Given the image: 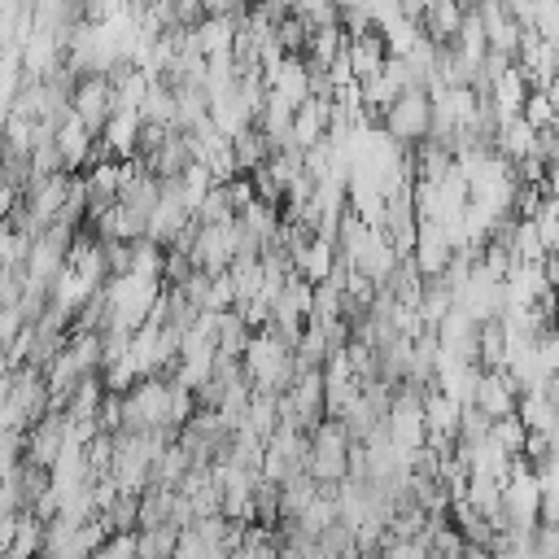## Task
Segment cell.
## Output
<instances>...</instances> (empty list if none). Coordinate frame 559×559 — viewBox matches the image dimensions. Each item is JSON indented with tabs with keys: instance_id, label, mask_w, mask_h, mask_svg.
<instances>
[{
	"instance_id": "1",
	"label": "cell",
	"mask_w": 559,
	"mask_h": 559,
	"mask_svg": "<svg viewBox=\"0 0 559 559\" xmlns=\"http://www.w3.org/2000/svg\"><path fill=\"white\" fill-rule=\"evenodd\" d=\"M48 411H57V402H52V389H48L44 371L31 367V362L9 367L4 371V411H0L4 432H31Z\"/></svg>"
},
{
	"instance_id": "2",
	"label": "cell",
	"mask_w": 559,
	"mask_h": 559,
	"mask_svg": "<svg viewBox=\"0 0 559 559\" xmlns=\"http://www.w3.org/2000/svg\"><path fill=\"white\" fill-rule=\"evenodd\" d=\"M100 288L109 297V319L118 328H127V332H140L153 319V310H157V301L166 293V280H144V275L127 271V275H109Z\"/></svg>"
},
{
	"instance_id": "3",
	"label": "cell",
	"mask_w": 559,
	"mask_h": 559,
	"mask_svg": "<svg viewBox=\"0 0 559 559\" xmlns=\"http://www.w3.org/2000/svg\"><path fill=\"white\" fill-rule=\"evenodd\" d=\"M349 454H354V432L345 428V419L328 415L314 432H310V454H306V472L323 485L336 489L349 476Z\"/></svg>"
},
{
	"instance_id": "4",
	"label": "cell",
	"mask_w": 559,
	"mask_h": 559,
	"mask_svg": "<svg viewBox=\"0 0 559 559\" xmlns=\"http://www.w3.org/2000/svg\"><path fill=\"white\" fill-rule=\"evenodd\" d=\"M245 371L253 380V389H271V393H284L293 380H297V354L293 345H284L271 328H258L249 349H245Z\"/></svg>"
},
{
	"instance_id": "5",
	"label": "cell",
	"mask_w": 559,
	"mask_h": 559,
	"mask_svg": "<svg viewBox=\"0 0 559 559\" xmlns=\"http://www.w3.org/2000/svg\"><path fill=\"white\" fill-rule=\"evenodd\" d=\"M122 406H127V428H135V432L157 428L170 441H179V432L170 424V376H144L140 384H131L122 393Z\"/></svg>"
},
{
	"instance_id": "6",
	"label": "cell",
	"mask_w": 559,
	"mask_h": 559,
	"mask_svg": "<svg viewBox=\"0 0 559 559\" xmlns=\"http://www.w3.org/2000/svg\"><path fill=\"white\" fill-rule=\"evenodd\" d=\"M537 524H542V480H537L533 463L520 454L511 467V480L502 485V524L498 528L533 533Z\"/></svg>"
},
{
	"instance_id": "7",
	"label": "cell",
	"mask_w": 559,
	"mask_h": 559,
	"mask_svg": "<svg viewBox=\"0 0 559 559\" xmlns=\"http://www.w3.org/2000/svg\"><path fill=\"white\" fill-rule=\"evenodd\" d=\"M380 127H384L397 144H406V148H415L419 140H428V135H432V96H428V87H406V92L380 114Z\"/></svg>"
},
{
	"instance_id": "8",
	"label": "cell",
	"mask_w": 559,
	"mask_h": 559,
	"mask_svg": "<svg viewBox=\"0 0 559 559\" xmlns=\"http://www.w3.org/2000/svg\"><path fill=\"white\" fill-rule=\"evenodd\" d=\"M74 114L100 135L105 122L118 114V92H114V79L109 74H79L74 83Z\"/></svg>"
},
{
	"instance_id": "9",
	"label": "cell",
	"mask_w": 559,
	"mask_h": 559,
	"mask_svg": "<svg viewBox=\"0 0 559 559\" xmlns=\"http://www.w3.org/2000/svg\"><path fill=\"white\" fill-rule=\"evenodd\" d=\"M454 240L445 236V227L437 223V218H424L419 223V240H415V253H411V262L419 266V275L424 280H441L445 271H450V262H454Z\"/></svg>"
},
{
	"instance_id": "10",
	"label": "cell",
	"mask_w": 559,
	"mask_h": 559,
	"mask_svg": "<svg viewBox=\"0 0 559 559\" xmlns=\"http://www.w3.org/2000/svg\"><path fill=\"white\" fill-rule=\"evenodd\" d=\"M489 419H502V415H515L520 406V384L511 380V371H480L476 380V397H472Z\"/></svg>"
},
{
	"instance_id": "11",
	"label": "cell",
	"mask_w": 559,
	"mask_h": 559,
	"mask_svg": "<svg viewBox=\"0 0 559 559\" xmlns=\"http://www.w3.org/2000/svg\"><path fill=\"white\" fill-rule=\"evenodd\" d=\"M323 140H332V100L310 96V100L297 105V114H293V135H288V144L314 148V144H323Z\"/></svg>"
},
{
	"instance_id": "12",
	"label": "cell",
	"mask_w": 559,
	"mask_h": 559,
	"mask_svg": "<svg viewBox=\"0 0 559 559\" xmlns=\"http://www.w3.org/2000/svg\"><path fill=\"white\" fill-rule=\"evenodd\" d=\"M463 22H467V0H424L419 26L432 44H454Z\"/></svg>"
},
{
	"instance_id": "13",
	"label": "cell",
	"mask_w": 559,
	"mask_h": 559,
	"mask_svg": "<svg viewBox=\"0 0 559 559\" xmlns=\"http://www.w3.org/2000/svg\"><path fill=\"white\" fill-rule=\"evenodd\" d=\"M266 83L275 96H284L288 105H306L310 100V61L301 52H288L275 70H266Z\"/></svg>"
},
{
	"instance_id": "14",
	"label": "cell",
	"mask_w": 559,
	"mask_h": 559,
	"mask_svg": "<svg viewBox=\"0 0 559 559\" xmlns=\"http://www.w3.org/2000/svg\"><path fill=\"white\" fill-rule=\"evenodd\" d=\"M140 131H144V114H140V109H118V114L105 122L100 140L109 144V153H114L118 162H131V157H140Z\"/></svg>"
},
{
	"instance_id": "15",
	"label": "cell",
	"mask_w": 559,
	"mask_h": 559,
	"mask_svg": "<svg viewBox=\"0 0 559 559\" xmlns=\"http://www.w3.org/2000/svg\"><path fill=\"white\" fill-rule=\"evenodd\" d=\"M44 546H48V520H39L35 511H22L4 542V559H44Z\"/></svg>"
},
{
	"instance_id": "16",
	"label": "cell",
	"mask_w": 559,
	"mask_h": 559,
	"mask_svg": "<svg viewBox=\"0 0 559 559\" xmlns=\"http://www.w3.org/2000/svg\"><path fill=\"white\" fill-rule=\"evenodd\" d=\"M345 52H349V66H354L358 83H362V79H371V74H380V70H384V61L393 57V52H389V44H384V35H380L376 26H371V31L349 35Z\"/></svg>"
},
{
	"instance_id": "17",
	"label": "cell",
	"mask_w": 559,
	"mask_h": 559,
	"mask_svg": "<svg viewBox=\"0 0 559 559\" xmlns=\"http://www.w3.org/2000/svg\"><path fill=\"white\" fill-rule=\"evenodd\" d=\"M537 127L524 118V114H511V118H502V127H498V140H493V148L502 153V157H511L515 166L524 162V157H533L537 153Z\"/></svg>"
},
{
	"instance_id": "18",
	"label": "cell",
	"mask_w": 559,
	"mask_h": 559,
	"mask_svg": "<svg viewBox=\"0 0 559 559\" xmlns=\"http://www.w3.org/2000/svg\"><path fill=\"white\" fill-rule=\"evenodd\" d=\"M336 262H341V249H336V240H328V236H314L297 258H293V271L297 275H306L310 284H323V280H332V271H336Z\"/></svg>"
},
{
	"instance_id": "19",
	"label": "cell",
	"mask_w": 559,
	"mask_h": 559,
	"mask_svg": "<svg viewBox=\"0 0 559 559\" xmlns=\"http://www.w3.org/2000/svg\"><path fill=\"white\" fill-rule=\"evenodd\" d=\"M188 166H197V153H192V140H188V131L179 127L153 157H148V170L157 175V179H179Z\"/></svg>"
},
{
	"instance_id": "20",
	"label": "cell",
	"mask_w": 559,
	"mask_h": 559,
	"mask_svg": "<svg viewBox=\"0 0 559 559\" xmlns=\"http://www.w3.org/2000/svg\"><path fill=\"white\" fill-rule=\"evenodd\" d=\"M528 92H533V83L524 79L520 61H515V66H511V70H507V74H502V79H498V83H493L485 96H489V105H493L502 118H511V114H524V100H528Z\"/></svg>"
},
{
	"instance_id": "21",
	"label": "cell",
	"mask_w": 559,
	"mask_h": 559,
	"mask_svg": "<svg viewBox=\"0 0 559 559\" xmlns=\"http://www.w3.org/2000/svg\"><path fill=\"white\" fill-rule=\"evenodd\" d=\"M83 376H92V371H83V362L74 358V349H70V341H66V349L44 367V380H48V389H52V402H57V411L66 406V397L74 393V384L83 380Z\"/></svg>"
},
{
	"instance_id": "22",
	"label": "cell",
	"mask_w": 559,
	"mask_h": 559,
	"mask_svg": "<svg viewBox=\"0 0 559 559\" xmlns=\"http://www.w3.org/2000/svg\"><path fill=\"white\" fill-rule=\"evenodd\" d=\"M450 520H454V528L463 533L467 546H493V537H498V524H493L485 511H476L467 498L450 502Z\"/></svg>"
},
{
	"instance_id": "23",
	"label": "cell",
	"mask_w": 559,
	"mask_h": 559,
	"mask_svg": "<svg viewBox=\"0 0 559 559\" xmlns=\"http://www.w3.org/2000/svg\"><path fill=\"white\" fill-rule=\"evenodd\" d=\"M345 44H349V31H345L341 22H328V26H314V31H310V44H306L301 57H306L310 66H323V70H328V66L345 52Z\"/></svg>"
},
{
	"instance_id": "24",
	"label": "cell",
	"mask_w": 559,
	"mask_h": 559,
	"mask_svg": "<svg viewBox=\"0 0 559 559\" xmlns=\"http://www.w3.org/2000/svg\"><path fill=\"white\" fill-rule=\"evenodd\" d=\"M253 341V328L240 310H218V354H231V358H245Z\"/></svg>"
},
{
	"instance_id": "25",
	"label": "cell",
	"mask_w": 559,
	"mask_h": 559,
	"mask_svg": "<svg viewBox=\"0 0 559 559\" xmlns=\"http://www.w3.org/2000/svg\"><path fill=\"white\" fill-rule=\"evenodd\" d=\"M293 354H297V367H301V371H310V367H323V362L332 358V341H328V328H323L319 319H310V323H306V332H301V341L293 345Z\"/></svg>"
},
{
	"instance_id": "26",
	"label": "cell",
	"mask_w": 559,
	"mask_h": 559,
	"mask_svg": "<svg viewBox=\"0 0 559 559\" xmlns=\"http://www.w3.org/2000/svg\"><path fill=\"white\" fill-rule=\"evenodd\" d=\"M197 463H192V454L183 450V441H170L157 459H153V485H170V489H179V480L192 472Z\"/></svg>"
},
{
	"instance_id": "27",
	"label": "cell",
	"mask_w": 559,
	"mask_h": 559,
	"mask_svg": "<svg viewBox=\"0 0 559 559\" xmlns=\"http://www.w3.org/2000/svg\"><path fill=\"white\" fill-rule=\"evenodd\" d=\"M515 415H520L528 428H542V432H550V428L559 424V402H550V393H546V389H528V393H520V406H515Z\"/></svg>"
},
{
	"instance_id": "28",
	"label": "cell",
	"mask_w": 559,
	"mask_h": 559,
	"mask_svg": "<svg viewBox=\"0 0 559 559\" xmlns=\"http://www.w3.org/2000/svg\"><path fill=\"white\" fill-rule=\"evenodd\" d=\"M231 148H236V166H240V175H253L258 166H266V162H271V140H266L258 127L240 131V135L231 140Z\"/></svg>"
},
{
	"instance_id": "29",
	"label": "cell",
	"mask_w": 559,
	"mask_h": 559,
	"mask_svg": "<svg viewBox=\"0 0 559 559\" xmlns=\"http://www.w3.org/2000/svg\"><path fill=\"white\" fill-rule=\"evenodd\" d=\"M467 502H472L476 511H485L493 524H502V480L472 472V480H467Z\"/></svg>"
},
{
	"instance_id": "30",
	"label": "cell",
	"mask_w": 559,
	"mask_h": 559,
	"mask_svg": "<svg viewBox=\"0 0 559 559\" xmlns=\"http://www.w3.org/2000/svg\"><path fill=\"white\" fill-rule=\"evenodd\" d=\"M179 537H183L179 524H153V528H140V559H175Z\"/></svg>"
},
{
	"instance_id": "31",
	"label": "cell",
	"mask_w": 559,
	"mask_h": 559,
	"mask_svg": "<svg viewBox=\"0 0 559 559\" xmlns=\"http://www.w3.org/2000/svg\"><path fill=\"white\" fill-rule=\"evenodd\" d=\"M105 533H135L140 528V493H118L105 511H100Z\"/></svg>"
},
{
	"instance_id": "32",
	"label": "cell",
	"mask_w": 559,
	"mask_h": 559,
	"mask_svg": "<svg viewBox=\"0 0 559 559\" xmlns=\"http://www.w3.org/2000/svg\"><path fill=\"white\" fill-rule=\"evenodd\" d=\"M162 271H166V245H157V240H148V236L131 240V275L162 280Z\"/></svg>"
},
{
	"instance_id": "33",
	"label": "cell",
	"mask_w": 559,
	"mask_h": 559,
	"mask_svg": "<svg viewBox=\"0 0 559 559\" xmlns=\"http://www.w3.org/2000/svg\"><path fill=\"white\" fill-rule=\"evenodd\" d=\"M214 362H218V349H201V354H179V367L170 371V380L188 384V389H201L210 376H214Z\"/></svg>"
},
{
	"instance_id": "34",
	"label": "cell",
	"mask_w": 559,
	"mask_h": 559,
	"mask_svg": "<svg viewBox=\"0 0 559 559\" xmlns=\"http://www.w3.org/2000/svg\"><path fill=\"white\" fill-rule=\"evenodd\" d=\"M170 183L179 188V197H183V201L192 205V214H197V205L210 197V188H214L218 179L210 175V166H201V162H197V166H188V170H183L179 179H170Z\"/></svg>"
},
{
	"instance_id": "35",
	"label": "cell",
	"mask_w": 559,
	"mask_h": 559,
	"mask_svg": "<svg viewBox=\"0 0 559 559\" xmlns=\"http://www.w3.org/2000/svg\"><path fill=\"white\" fill-rule=\"evenodd\" d=\"M489 437H493L507 454H524V445H528V424H524L520 415H502V419L489 424Z\"/></svg>"
},
{
	"instance_id": "36",
	"label": "cell",
	"mask_w": 559,
	"mask_h": 559,
	"mask_svg": "<svg viewBox=\"0 0 559 559\" xmlns=\"http://www.w3.org/2000/svg\"><path fill=\"white\" fill-rule=\"evenodd\" d=\"M524 118H528L537 131H550V127L559 122V105H555V96H550L546 87H533L528 100H524Z\"/></svg>"
},
{
	"instance_id": "37",
	"label": "cell",
	"mask_w": 559,
	"mask_h": 559,
	"mask_svg": "<svg viewBox=\"0 0 559 559\" xmlns=\"http://www.w3.org/2000/svg\"><path fill=\"white\" fill-rule=\"evenodd\" d=\"M231 218H240V214H236V205L227 197V183H214L210 197L197 205V223H231Z\"/></svg>"
},
{
	"instance_id": "38",
	"label": "cell",
	"mask_w": 559,
	"mask_h": 559,
	"mask_svg": "<svg viewBox=\"0 0 559 559\" xmlns=\"http://www.w3.org/2000/svg\"><path fill=\"white\" fill-rule=\"evenodd\" d=\"M253 507H258V524L275 528V524H280V480H266V476H258V489H253Z\"/></svg>"
},
{
	"instance_id": "39",
	"label": "cell",
	"mask_w": 559,
	"mask_h": 559,
	"mask_svg": "<svg viewBox=\"0 0 559 559\" xmlns=\"http://www.w3.org/2000/svg\"><path fill=\"white\" fill-rule=\"evenodd\" d=\"M175 559H227V550H223V546H214V542H205L197 528H183Z\"/></svg>"
},
{
	"instance_id": "40",
	"label": "cell",
	"mask_w": 559,
	"mask_h": 559,
	"mask_svg": "<svg viewBox=\"0 0 559 559\" xmlns=\"http://www.w3.org/2000/svg\"><path fill=\"white\" fill-rule=\"evenodd\" d=\"M537 231H542L546 249L559 253V197H546V205L537 210Z\"/></svg>"
},
{
	"instance_id": "41",
	"label": "cell",
	"mask_w": 559,
	"mask_h": 559,
	"mask_svg": "<svg viewBox=\"0 0 559 559\" xmlns=\"http://www.w3.org/2000/svg\"><path fill=\"white\" fill-rule=\"evenodd\" d=\"M236 306H240V293H236L231 271L214 275V284H210V310H236Z\"/></svg>"
},
{
	"instance_id": "42",
	"label": "cell",
	"mask_w": 559,
	"mask_h": 559,
	"mask_svg": "<svg viewBox=\"0 0 559 559\" xmlns=\"http://www.w3.org/2000/svg\"><path fill=\"white\" fill-rule=\"evenodd\" d=\"M175 131H179V127H170V122H148V118H144V131H140V157L148 162Z\"/></svg>"
},
{
	"instance_id": "43",
	"label": "cell",
	"mask_w": 559,
	"mask_h": 559,
	"mask_svg": "<svg viewBox=\"0 0 559 559\" xmlns=\"http://www.w3.org/2000/svg\"><path fill=\"white\" fill-rule=\"evenodd\" d=\"M175 22H179V26L205 22V0H175Z\"/></svg>"
},
{
	"instance_id": "44",
	"label": "cell",
	"mask_w": 559,
	"mask_h": 559,
	"mask_svg": "<svg viewBox=\"0 0 559 559\" xmlns=\"http://www.w3.org/2000/svg\"><path fill=\"white\" fill-rule=\"evenodd\" d=\"M467 559H493L489 546H467Z\"/></svg>"
}]
</instances>
